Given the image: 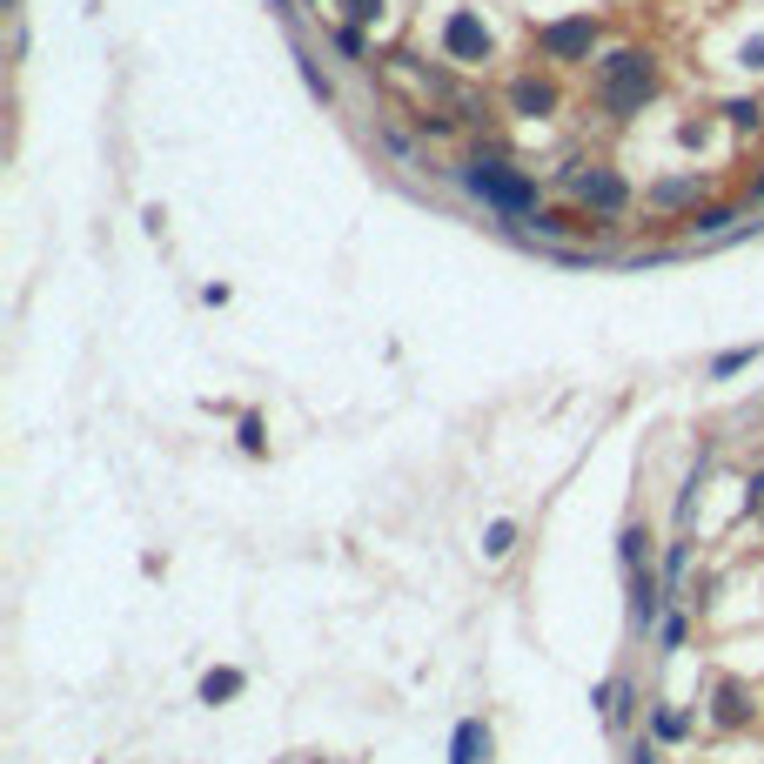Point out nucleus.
Segmentation results:
<instances>
[{"label": "nucleus", "instance_id": "20e7f679", "mask_svg": "<svg viewBox=\"0 0 764 764\" xmlns=\"http://www.w3.org/2000/svg\"><path fill=\"white\" fill-rule=\"evenodd\" d=\"M590 47H597V27H590V21H557V27H543V54H550V61H584Z\"/></svg>", "mask_w": 764, "mask_h": 764}, {"label": "nucleus", "instance_id": "dca6fc26", "mask_svg": "<svg viewBox=\"0 0 764 764\" xmlns=\"http://www.w3.org/2000/svg\"><path fill=\"white\" fill-rule=\"evenodd\" d=\"M751 356H758V349H731V356H718V362H711V376H738V369H744Z\"/></svg>", "mask_w": 764, "mask_h": 764}, {"label": "nucleus", "instance_id": "f8f14e48", "mask_svg": "<svg viewBox=\"0 0 764 764\" xmlns=\"http://www.w3.org/2000/svg\"><path fill=\"white\" fill-rule=\"evenodd\" d=\"M684 563H691V543L677 537V543H671V557H664V584H671V590H677V577H684Z\"/></svg>", "mask_w": 764, "mask_h": 764}, {"label": "nucleus", "instance_id": "ddd939ff", "mask_svg": "<svg viewBox=\"0 0 764 764\" xmlns=\"http://www.w3.org/2000/svg\"><path fill=\"white\" fill-rule=\"evenodd\" d=\"M684 195H697V181H691V175H677V181H664V188H657L651 202H684Z\"/></svg>", "mask_w": 764, "mask_h": 764}, {"label": "nucleus", "instance_id": "39448f33", "mask_svg": "<svg viewBox=\"0 0 764 764\" xmlns=\"http://www.w3.org/2000/svg\"><path fill=\"white\" fill-rule=\"evenodd\" d=\"M577 195H584L590 208H597V215H624V181L610 175V168H590V175H577Z\"/></svg>", "mask_w": 764, "mask_h": 764}, {"label": "nucleus", "instance_id": "9b49d317", "mask_svg": "<svg viewBox=\"0 0 764 764\" xmlns=\"http://www.w3.org/2000/svg\"><path fill=\"white\" fill-rule=\"evenodd\" d=\"M242 684H248L242 671H208V677H202V704H222V697H242Z\"/></svg>", "mask_w": 764, "mask_h": 764}, {"label": "nucleus", "instance_id": "1a4fd4ad", "mask_svg": "<svg viewBox=\"0 0 764 764\" xmlns=\"http://www.w3.org/2000/svg\"><path fill=\"white\" fill-rule=\"evenodd\" d=\"M617 557H624V570H651V530H644V523H630Z\"/></svg>", "mask_w": 764, "mask_h": 764}, {"label": "nucleus", "instance_id": "7ed1b4c3", "mask_svg": "<svg viewBox=\"0 0 764 764\" xmlns=\"http://www.w3.org/2000/svg\"><path fill=\"white\" fill-rule=\"evenodd\" d=\"M443 54H450L456 68L490 61V27L476 21V14H450V27H443Z\"/></svg>", "mask_w": 764, "mask_h": 764}, {"label": "nucleus", "instance_id": "423d86ee", "mask_svg": "<svg viewBox=\"0 0 764 764\" xmlns=\"http://www.w3.org/2000/svg\"><path fill=\"white\" fill-rule=\"evenodd\" d=\"M657 590L664 584H657L651 570H630V624L637 630H657Z\"/></svg>", "mask_w": 764, "mask_h": 764}, {"label": "nucleus", "instance_id": "0eeeda50", "mask_svg": "<svg viewBox=\"0 0 764 764\" xmlns=\"http://www.w3.org/2000/svg\"><path fill=\"white\" fill-rule=\"evenodd\" d=\"M510 108H517V114H550V108H557V88L537 81V74H523L517 88H510Z\"/></svg>", "mask_w": 764, "mask_h": 764}, {"label": "nucleus", "instance_id": "f257e3e1", "mask_svg": "<svg viewBox=\"0 0 764 764\" xmlns=\"http://www.w3.org/2000/svg\"><path fill=\"white\" fill-rule=\"evenodd\" d=\"M651 88H657V68H651V54H637V47H617L604 68H597V101H604L610 114L644 108Z\"/></svg>", "mask_w": 764, "mask_h": 764}, {"label": "nucleus", "instance_id": "2eb2a0df", "mask_svg": "<svg viewBox=\"0 0 764 764\" xmlns=\"http://www.w3.org/2000/svg\"><path fill=\"white\" fill-rule=\"evenodd\" d=\"M724 222H731V208H704V215H691V228H697V235H718Z\"/></svg>", "mask_w": 764, "mask_h": 764}, {"label": "nucleus", "instance_id": "412c9836", "mask_svg": "<svg viewBox=\"0 0 764 764\" xmlns=\"http://www.w3.org/2000/svg\"><path fill=\"white\" fill-rule=\"evenodd\" d=\"M630 764H657V744H637V751H630Z\"/></svg>", "mask_w": 764, "mask_h": 764}, {"label": "nucleus", "instance_id": "f03ea898", "mask_svg": "<svg viewBox=\"0 0 764 764\" xmlns=\"http://www.w3.org/2000/svg\"><path fill=\"white\" fill-rule=\"evenodd\" d=\"M463 188H470L476 202L503 208V215H523V208H537V181L517 175V168H503V161H463Z\"/></svg>", "mask_w": 764, "mask_h": 764}, {"label": "nucleus", "instance_id": "9d476101", "mask_svg": "<svg viewBox=\"0 0 764 764\" xmlns=\"http://www.w3.org/2000/svg\"><path fill=\"white\" fill-rule=\"evenodd\" d=\"M510 550H517V523H510V517H496L490 530H483V557H490V563H503Z\"/></svg>", "mask_w": 764, "mask_h": 764}, {"label": "nucleus", "instance_id": "a211bd4d", "mask_svg": "<svg viewBox=\"0 0 764 764\" xmlns=\"http://www.w3.org/2000/svg\"><path fill=\"white\" fill-rule=\"evenodd\" d=\"M657 630H664V651H677V644H684V617H664Z\"/></svg>", "mask_w": 764, "mask_h": 764}, {"label": "nucleus", "instance_id": "aec40b11", "mask_svg": "<svg viewBox=\"0 0 764 764\" xmlns=\"http://www.w3.org/2000/svg\"><path fill=\"white\" fill-rule=\"evenodd\" d=\"M744 503H751V510L764 503V476H751V490H744Z\"/></svg>", "mask_w": 764, "mask_h": 764}, {"label": "nucleus", "instance_id": "4468645a", "mask_svg": "<svg viewBox=\"0 0 764 764\" xmlns=\"http://www.w3.org/2000/svg\"><path fill=\"white\" fill-rule=\"evenodd\" d=\"M684 731H691L684 711H657V738H684Z\"/></svg>", "mask_w": 764, "mask_h": 764}, {"label": "nucleus", "instance_id": "f3484780", "mask_svg": "<svg viewBox=\"0 0 764 764\" xmlns=\"http://www.w3.org/2000/svg\"><path fill=\"white\" fill-rule=\"evenodd\" d=\"M724 114H731L738 128H758V121H764V114H758V101H731V108H724Z\"/></svg>", "mask_w": 764, "mask_h": 764}, {"label": "nucleus", "instance_id": "6ab92c4d", "mask_svg": "<svg viewBox=\"0 0 764 764\" xmlns=\"http://www.w3.org/2000/svg\"><path fill=\"white\" fill-rule=\"evenodd\" d=\"M342 7H349L356 21H376V14H382V0H342Z\"/></svg>", "mask_w": 764, "mask_h": 764}, {"label": "nucleus", "instance_id": "6e6552de", "mask_svg": "<svg viewBox=\"0 0 764 764\" xmlns=\"http://www.w3.org/2000/svg\"><path fill=\"white\" fill-rule=\"evenodd\" d=\"M483 751H490L483 718H463V724H456V744H450V764H483Z\"/></svg>", "mask_w": 764, "mask_h": 764}]
</instances>
